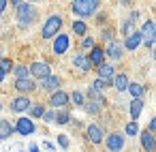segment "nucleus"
Wrapping results in <instances>:
<instances>
[{
	"label": "nucleus",
	"mask_w": 156,
	"mask_h": 152,
	"mask_svg": "<svg viewBox=\"0 0 156 152\" xmlns=\"http://www.w3.org/2000/svg\"><path fill=\"white\" fill-rule=\"evenodd\" d=\"M13 7H15V20L22 28H28L39 20V9L32 2H20L17 0V2H13Z\"/></svg>",
	"instance_id": "obj_1"
},
{
	"label": "nucleus",
	"mask_w": 156,
	"mask_h": 152,
	"mask_svg": "<svg viewBox=\"0 0 156 152\" xmlns=\"http://www.w3.org/2000/svg\"><path fill=\"white\" fill-rule=\"evenodd\" d=\"M98 9H101V2H98V0H75V2L71 5V11H73L79 20L92 17Z\"/></svg>",
	"instance_id": "obj_2"
},
{
	"label": "nucleus",
	"mask_w": 156,
	"mask_h": 152,
	"mask_svg": "<svg viewBox=\"0 0 156 152\" xmlns=\"http://www.w3.org/2000/svg\"><path fill=\"white\" fill-rule=\"evenodd\" d=\"M62 24H64L62 15H60V13H51V15L45 20L43 28H41V37H43L45 41H47V39H56V37L60 34V30H62Z\"/></svg>",
	"instance_id": "obj_3"
},
{
	"label": "nucleus",
	"mask_w": 156,
	"mask_h": 152,
	"mask_svg": "<svg viewBox=\"0 0 156 152\" xmlns=\"http://www.w3.org/2000/svg\"><path fill=\"white\" fill-rule=\"evenodd\" d=\"M124 146H126V135H124V133L113 131V133H109V135L105 137V148H107V152H122Z\"/></svg>",
	"instance_id": "obj_4"
},
{
	"label": "nucleus",
	"mask_w": 156,
	"mask_h": 152,
	"mask_svg": "<svg viewBox=\"0 0 156 152\" xmlns=\"http://www.w3.org/2000/svg\"><path fill=\"white\" fill-rule=\"evenodd\" d=\"M105 128L98 124V122H90L88 124V128H86V139L90 141V143H94V146H98V143H105Z\"/></svg>",
	"instance_id": "obj_5"
},
{
	"label": "nucleus",
	"mask_w": 156,
	"mask_h": 152,
	"mask_svg": "<svg viewBox=\"0 0 156 152\" xmlns=\"http://www.w3.org/2000/svg\"><path fill=\"white\" fill-rule=\"evenodd\" d=\"M139 32H141V37H143V45H145V47L156 45V22H154V20H145Z\"/></svg>",
	"instance_id": "obj_6"
},
{
	"label": "nucleus",
	"mask_w": 156,
	"mask_h": 152,
	"mask_svg": "<svg viewBox=\"0 0 156 152\" xmlns=\"http://www.w3.org/2000/svg\"><path fill=\"white\" fill-rule=\"evenodd\" d=\"M49 109H69V105H71V94L69 92H64V90H58V92H54L51 96H49Z\"/></svg>",
	"instance_id": "obj_7"
},
{
	"label": "nucleus",
	"mask_w": 156,
	"mask_h": 152,
	"mask_svg": "<svg viewBox=\"0 0 156 152\" xmlns=\"http://www.w3.org/2000/svg\"><path fill=\"white\" fill-rule=\"evenodd\" d=\"M30 73H32V79H47L49 75H54L51 73V64L49 62H43V60H34L32 64H30Z\"/></svg>",
	"instance_id": "obj_8"
},
{
	"label": "nucleus",
	"mask_w": 156,
	"mask_h": 152,
	"mask_svg": "<svg viewBox=\"0 0 156 152\" xmlns=\"http://www.w3.org/2000/svg\"><path fill=\"white\" fill-rule=\"evenodd\" d=\"M15 133H20V135H24V137L37 133V124H34V120H32L30 116H22L20 120H15Z\"/></svg>",
	"instance_id": "obj_9"
},
{
	"label": "nucleus",
	"mask_w": 156,
	"mask_h": 152,
	"mask_svg": "<svg viewBox=\"0 0 156 152\" xmlns=\"http://www.w3.org/2000/svg\"><path fill=\"white\" fill-rule=\"evenodd\" d=\"M69 47H71V37L64 34V32H60V34L54 39V43H51V52H54V56H64V54L69 52Z\"/></svg>",
	"instance_id": "obj_10"
},
{
	"label": "nucleus",
	"mask_w": 156,
	"mask_h": 152,
	"mask_svg": "<svg viewBox=\"0 0 156 152\" xmlns=\"http://www.w3.org/2000/svg\"><path fill=\"white\" fill-rule=\"evenodd\" d=\"M96 75H98V79H103V81H107L109 86H113V79H115V67H113V62H105L103 67H98L96 69Z\"/></svg>",
	"instance_id": "obj_11"
},
{
	"label": "nucleus",
	"mask_w": 156,
	"mask_h": 152,
	"mask_svg": "<svg viewBox=\"0 0 156 152\" xmlns=\"http://www.w3.org/2000/svg\"><path fill=\"white\" fill-rule=\"evenodd\" d=\"M13 88H15L20 94H24V96H28V94H32V92L39 90V86H37V81H34L32 77H30V79H15Z\"/></svg>",
	"instance_id": "obj_12"
},
{
	"label": "nucleus",
	"mask_w": 156,
	"mask_h": 152,
	"mask_svg": "<svg viewBox=\"0 0 156 152\" xmlns=\"http://www.w3.org/2000/svg\"><path fill=\"white\" fill-rule=\"evenodd\" d=\"M32 105H34V103L30 101V96H24V94H20V96L11 99V111H15V114L30 111V107H32Z\"/></svg>",
	"instance_id": "obj_13"
},
{
	"label": "nucleus",
	"mask_w": 156,
	"mask_h": 152,
	"mask_svg": "<svg viewBox=\"0 0 156 152\" xmlns=\"http://www.w3.org/2000/svg\"><path fill=\"white\" fill-rule=\"evenodd\" d=\"M139 141H141L143 152H156V135H154V133H150L147 128L139 133Z\"/></svg>",
	"instance_id": "obj_14"
},
{
	"label": "nucleus",
	"mask_w": 156,
	"mask_h": 152,
	"mask_svg": "<svg viewBox=\"0 0 156 152\" xmlns=\"http://www.w3.org/2000/svg\"><path fill=\"white\" fill-rule=\"evenodd\" d=\"M105 54H107V58H109L111 62L122 60V58H124V43H118V41L109 43V45H107V49H105Z\"/></svg>",
	"instance_id": "obj_15"
},
{
	"label": "nucleus",
	"mask_w": 156,
	"mask_h": 152,
	"mask_svg": "<svg viewBox=\"0 0 156 152\" xmlns=\"http://www.w3.org/2000/svg\"><path fill=\"white\" fill-rule=\"evenodd\" d=\"M60 86H62V79H60L58 75H49L47 79H43V81H41V86H39V88H41V90H45V92L51 96L54 92H58V90H60Z\"/></svg>",
	"instance_id": "obj_16"
},
{
	"label": "nucleus",
	"mask_w": 156,
	"mask_h": 152,
	"mask_svg": "<svg viewBox=\"0 0 156 152\" xmlns=\"http://www.w3.org/2000/svg\"><path fill=\"white\" fill-rule=\"evenodd\" d=\"M88 58H90V62H92V67H103L105 64V58H107V54H105V49L101 47V45H96L90 54H88Z\"/></svg>",
	"instance_id": "obj_17"
},
{
	"label": "nucleus",
	"mask_w": 156,
	"mask_h": 152,
	"mask_svg": "<svg viewBox=\"0 0 156 152\" xmlns=\"http://www.w3.org/2000/svg\"><path fill=\"white\" fill-rule=\"evenodd\" d=\"M73 64H75L81 73H90V71H92V62H90L88 54H75V56H73Z\"/></svg>",
	"instance_id": "obj_18"
},
{
	"label": "nucleus",
	"mask_w": 156,
	"mask_h": 152,
	"mask_svg": "<svg viewBox=\"0 0 156 152\" xmlns=\"http://www.w3.org/2000/svg\"><path fill=\"white\" fill-rule=\"evenodd\" d=\"M141 43H143V37H141V32H139V30H135L130 37H126V39H124V49L135 52V49H137Z\"/></svg>",
	"instance_id": "obj_19"
},
{
	"label": "nucleus",
	"mask_w": 156,
	"mask_h": 152,
	"mask_svg": "<svg viewBox=\"0 0 156 152\" xmlns=\"http://www.w3.org/2000/svg\"><path fill=\"white\" fill-rule=\"evenodd\" d=\"M141 111H143V99H133V101L128 103V114H130V120H135V122H137V118L141 116Z\"/></svg>",
	"instance_id": "obj_20"
},
{
	"label": "nucleus",
	"mask_w": 156,
	"mask_h": 152,
	"mask_svg": "<svg viewBox=\"0 0 156 152\" xmlns=\"http://www.w3.org/2000/svg\"><path fill=\"white\" fill-rule=\"evenodd\" d=\"M128 86H130L128 75H126V73H118V75H115V79H113V88H115L118 92H126V90H128Z\"/></svg>",
	"instance_id": "obj_21"
},
{
	"label": "nucleus",
	"mask_w": 156,
	"mask_h": 152,
	"mask_svg": "<svg viewBox=\"0 0 156 152\" xmlns=\"http://www.w3.org/2000/svg\"><path fill=\"white\" fill-rule=\"evenodd\" d=\"M15 133V126L11 124V120H0V137H2V139H9L11 135Z\"/></svg>",
	"instance_id": "obj_22"
},
{
	"label": "nucleus",
	"mask_w": 156,
	"mask_h": 152,
	"mask_svg": "<svg viewBox=\"0 0 156 152\" xmlns=\"http://www.w3.org/2000/svg\"><path fill=\"white\" fill-rule=\"evenodd\" d=\"M13 75H15V79H30V77H32V73H30V67H28V64H15Z\"/></svg>",
	"instance_id": "obj_23"
},
{
	"label": "nucleus",
	"mask_w": 156,
	"mask_h": 152,
	"mask_svg": "<svg viewBox=\"0 0 156 152\" xmlns=\"http://www.w3.org/2000/svg\"><path fill=\"white\" fill-rule=\"evenodd\" d=\"M71 103H73L75 107H81V109H83L88 101H86V94H83L81 90H73V92H71Z\"/></svg>",
	"instance_id": "obj_24"
},
{
	"label": "nucleus",
	"mask_w": 156,
	"mask_h": 152,
	"mask_svg": "<svg viewBox=\"0 0 156 152\" xmlns=\"http://www.w3.org/2000/svg\"><path fill=\"white\" fill-rule=\"evenodd\" d=\"M73 32L77 37H88V24L83 20H75L73 22Z\"/></svg>",
	"instance_id": "obj_25"
},
{
	"label": "nucleus",
	"mask_w": 156,
	"mask_h": 152,
	"mask_svg": "<svg viewBox=\"0 0 156 152\" xmlns=\"http://www.w3.org/2000/svg\"><path fill=\"white\" fill-rule=\"evenodd\" d=\"M128 92H130V96H133V99H143V94H145V88H143L141 84H137V81H130V86H128Z\"/></svg>",
	"instance_id": "obj_26"
},
{
	"label": "nucleus",
	"mask_w": 156,
	"mask_h": 152,
	"mask_svg": "<svg viewBox=\"0 0 156 152\" xmlns=\"http://www.w3.org/2000/svg\"><path fill=\"white\" fill-rule=\"evenodd\" d=\"M83 109H86V114H88V116H98V114L103 111V105H101V103H96V101H88Z\"/></svg>",
	"instance_id": "obj_27"
},
{
	"label": "nucleus",
	"mask_w": 156,
	"mask_h": 152,
	"mask_svg": "<svg viewBox=\"0 0 156 152\" xmlns=\"http://www.w3.org/2000/svg\"><path fill=\"white\" fill-rule=\"evenodd\" d=\"M45 111H47V109H45L43 103H34V105L30 107V118H32V120H34V118H43Z\"/></svg>",
	"instance_id": "obj_28"
},
{
	"label": "nucleus",
	"mask_w": 156,
	"mask_h": 152,
	"mask_svg": "<svg viewBox=\"0 0 156 152\" xmlns=\"http://www.w3.org/2000/svg\"><path fill=\"white\" fill-rule=\"evenodd\" d=\"M71 114L69 109H58V118H56V124H71Z\"/></svg>",
	"instance_id": "obj_29"
},
{
	"label": "nucleus",
	"mask_w": 156,
	"mask_h": 152,
	"mask_svg": "<svg viewBox=\"0 0 156 152\" xmlns=\"http://www.w3.org/2000/svg\"><path fill=\"white\" fill-rule=\"evenodd\" d=\"M133 32H135V22L128 17V20H124V24H122V34H124V39H126V37H130Z\"/></svg>",
	"instance_id": "obj_30"
},
{
	"label": "nucleus",
	"mask_w": 156,
	"mask_h": 152,
	"mask_svg": "<svg viewBox=\"0 0 156 152\" xmlns=\"http://www.w3.org/2000/svg\"><path fill=\"white\" fill-rule=\"evenodd\" d=\"M124 135H128V137H135V135H139V124H137L135 120H130V122H126V128H124Z\"/></svg>",
	"instance_id": "obj_31"
},
{
	"label": "nucleus",
	"mask_w": 156,
	"mask_h": 152,
	"mask_svg": "<svg viewBox=\"0 0 156 152\" xmlns=\"http://www.w3.org/2000/svg\"><path fill=\"white\" fill-rule=\"evenodd\" d=\"M0 69H2L5 73H13L15 64L11 62V58H2V60H0Z\"/></svg>",
	"instance_id": "obj_32"
},
{
	"label": "nucleus",
	"mask_w": 156,
	"mask_h": 152,
	"mask_svg": "<svg viewBox=\"0 0 156 152\" xmlns=\"http://www.w3.org/2000/svg\"><path fill=\"white\" fill-rule=\"evenodd\" d=\"M56 118H58V111H56V109H47L45 116H43V120H45L47 124H56Z\"/></svg>",
	"instance_id": "obj_33"
},
{
	"label": "nucleus",
	"mask_w": 156,
	"mask_h": 152,
	"mask_svg": "<svg viewBox=\"0 0 156 152\" xmlns=\"http://www.w3.org/2000/svg\"><path fill=\"white\" fill-rule=\"evenodd\" d=\"M94 47H96V43H94L92 37H83V39H81V49H90V52H92Z\"/></svg>",
	"instance_id": "obj_34"
},
{
	"label": "nucleus",
	"mask_w": 156,
	"mask_h": 152,
	"mask_svg": "<svg viewBox=\"0 0 156 152\" xmlns=\"http://www.w3.org/2000/svg\"><path fill=\"white\" fill-rule=\"evenodd\" d=\"M103 39L107 41V45L113 43V41H115V39H113V30H111V28H105V30H103Z\"/></svg>",
	"instance_id": "obj_35"
},
{
	"label": "nucleus",
	"mask_w": 156,
	"mask_h": 152,
	"mask_svg": "<svg viewBox=\"0 0 156 152\" xmlns=\"http://www.w3.org/2000/svg\"><path fill=\"white\" fill-rule=\"evenodd\" d=\"M107 86H109V84H107V81H103V79H94V84H92V88H94V90H98V92H103Z\"/></svg>",
	"instance_id": "obj_36"
},
{
	"label": "nucleus",
	"mask_w": 156,
	"mask_h": 152,
	"mask_svg": "<svg viewBox=\"0 0 156 152\" xmlns=\"http://www.w3.org/2000/svg\"><path fill=\"white\" fill-rule=\"evenodd\" d=\"M58 146H60V148H64V150H66V148H69V146H71V139H69V137H66V135H58Z\"/></svg>",
	"instance_id": "obj_37"
},
{
	"label": "nucleus",
	"mask_w": 156,
	"mask_h": 152,
	"mask_svg": "<svg viewBox=\"0 0 156 152\" xmlns=\"http://www.w3.org/2000/svg\"><path fill=\"white\" fill-rule=\"evenodd\" d=\"M147 131H150V133H156V116H154V118H150V124H147Z\"/></svg>",
	"instance_id": "obj_38"
},
{
	"label": "nucleus",
	"mask_w": 156,
	"mask_h": 152,
	"mask_svg": "<svg viewBox=\"0 0 156 152\" xmlns=\"http://www.w3.org/2000/svg\"><path fill=\"white\" fill-rule=\"evenodd\" d=\"M7 5H9V2H7V0H0V15H2V13H5V9H7Z\"/></svg>",
	"instance_id": "obj_39"
},
{
	"label": "nucleus",
	"mask_w": 156,
	"mask_h": 152,
	"mask_svg": "<svg viewBox=\"0 0 156 152\" xmlns=\"http://www.w3.org/2000/svg\"><path fill=\"white\" fill-rule=\"evenodd\" d=\"M5 77H7V73H5L2 69H0V84H2V81H5Z\"/></svg>",
	"instance_id": "obj_40"
},
{
	"label": "nucleus",
	"mask_w": 156,
	"mask_h": 152,
	"mask_svg": "<svg viewBox=\"0 0 156 152\" xmlns=\"http://www.w3.org/2000/svg\"><path fill=\"white\" fill-rule=\"evenodd\" d=\"M30 152H39V146H34V143H32V146H30Z\"/></svg>",
	"instance_id": "obj_41"
},
{
	"label": "nucleus",
	"mask_w": 156,
	"mask_h": 152,
	"mask_svg": "<svg viewBox=\"0 0 156 152\" xmlns=\"http://www.w3.org/2000/svg\"><path fill=\"white\" fill-rule=\"evenodd\" d=\"M2 58H5V56H2V47H0V60H2Z\"/></svg>",
	"instance_id": "obj_42"
},
{
	"label": "nucleus",
	"mask_w": 156,
	"mask_h": 152,
	"mask_svg": "<svg viewBox=\"0 0 156 152\" xmlns=\"http://www.w3.org/2000/svg\"><path fill=\"white\" fill-rule=\"evenodd\" d=\"M154 62H156V52H154Z\"/></svg>",
	"instance_id": "obj_43"
},
{
	"label": "nucleus",
	"mask_w": 156,
	"mask_h": 152,
	"mask_svg": "<svg viewBox=\"0 0 156 152\" xmlns=\"http://www.w3.org/2000/svg\"><path fill=\"white\" fill-rule=\"evenodd\" d=\"M0 141H2V137H0Z\"/></svg>",
	"instance_id": "obj_44"
},
{
	"label": "nucleus",
	"mask_w": 156,
	"mask_h": 152,
	"mask_svg": "<svg viewBox=\"0 0 156 152\" xmlns=\"http://www.w3.org/2000/svg\"><path fill=\"white\" fill-rule=\"evenodd\" d=\"M0 109H2V105H0Z\"/></svg>",
	"instance_id": "obj_45"
},
{
	"label": "nucleus",
	"mask_w": 156,
	"mask_h": 152,
	"mask_svg": "<svg viewBox=\"0 0 156 152\" xmlns=\"http://www.w3.org/2000/svg\"><path fill=\"white\" fill-rule=\"evenodd\" d=\"M22 152H26V150H22Z\"/></svg>",
	"instance_id": "obj_46"
}]
</instances>
